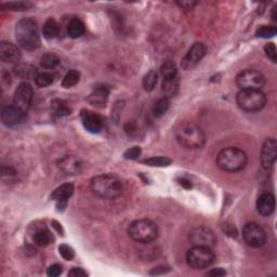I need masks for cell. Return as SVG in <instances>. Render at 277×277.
Here are the masks:
<instances>
[{
    "label": "cell",
    "instance_id": "6da1fadb",
    "mask_svg": "<svg viewBox=\"0 0 277 277\" xmlns=\"http://www.w3.org/2000/svg\"><path fill=\"white\" fill-rule=\"evenodd\" d=\"M90 188L95 196L103 200H115L123 194V185L116 175L101 174L91 179Z\"/></svg>",
    "mask_w": 277,
    "mask_h": 277
},
{
    "label": "cell",
    "instance_id": "7a4b0ae2",
    "mask_svg": "<svg viewBox=\"0 0 277 277\" xmlns=\"http://www.w3.org/2000/svg\"><path fill=\"white\" fill-rule=\"evenodd\" d=\"M175 138L180 145L187 150L201 149L206 143L204 130L194 123H184L180 124L175 130Z\"/></svg>",
    "mask_w": 277,
    "mask_h": 277
},
{
    "label": "cell",
    "instance_id": "3957f363",
    "mask_svg": "<svg viewBox=\"0 0 277 277\" xmlns=\"http://www.w3.org/2000/svg\"><path fill=\"white\" fill-rule=\"evenodd\" d=\"M248 158L245 152L238 147H225L216 155V165L225 172H238L247 166Z\"/></svg>",
    "mask_w": 277,
    "mask_h": 277
},
{
    "label": "cell",
    "instance_id": "277c9868",
    "mask_svg": "<svg viewBox=\"0 0 277 277\" xmlns=\"http://www.w3.org/2000/svg\"><path fill=\"white\" fill-rule=\"evenodd\" d=\"M17 44L26 50H34L40 47V35L36 22L31 18H23L15 26Z\"/></svg>",
    "mask_w": 277,
    "mask_h": 277
},
{
    "label": "cell",
    "instance_id": "5b68a950",
    "mask_svg": "<svg viewBox=\"0 0 277 277\" xmlns=\"http://www.w3.org/2000/svg\"><path fill=\"white\" fill-rule=\"evenodd\" d=\"M128 234L133 241L138 243L149 244L154 242L157 236H158V228L151 220H136L129 225Z\"/></svg>",
    "mask_w": 277,
    "mask_h": 277
},
{
    "label": "cell",
    "instance_id": "8992f818",
    "mask_svg": "<svg viewBox=\"0 0 277 277\" xmlns=\"http://www.w3.org/2000/svg\"><path fill=\"white\" fill-rule=\"evenodd\" d=\"M237 105L245 112H259L266 104V96L261 90H241L236 96Z\"/></svg>",
    "mask_w": 277,
    "mask_h": 277
},
{
    "label": "cell",
    "instance_id": "52a82bcc",
    "mask_svg": "<svg viewBox=\"0 0 277 277\" xmlns=\"http://www.w3.org/2000/svg\"><path fill=\"white\" fill-rule=\"evenodd\" d=\"M215 256L212 248L194 246L186 252L185 260L187 265L194 270L208 269L215 263Z\"/></svg>",
    "mask_w": 277,
    "mask_h": 277
},
{
    "label": "cell",
    "instance_id": "ba28073f",
    "mask_svg": "<svg viewBox=\"0 0 277 277\" xmlns=\"http://www.w3.org/2000/svg\"><path fill=\"white\" fill-rule=\"evenodd\" d=\"M236 85L241 90H261L265 85V77L257 69H245L236 76Z\"/></svg>",
    "mask_w": 277,
    "mask_h": 277
},
{
    "label": "cell",
    "instance_id": "9c48e42d",
    "mask_svg": "<svg viewBox=\"0 0 277 277\" xmlns=\"http://www.w3.org/2000/svg\"><path fill=\"white\" fill-rule=\"evenodd\" d=\"M243 238L249 247L260 248L266 243V233L259 224L249 222L243 229Z\"/></svg>",
    "mask_w": 277,
    "mask_h": 277
},
{
    "label": "cell",
    "instance_id": "30bf717a",
    "mask_svg": "<svg viewBox=\"0 0 277 277\" xmlns=\"http://www.w3.org/2000/svg\"><path fill=\"white\" fill-rule=\"evenodd\" d=\"M190 242L193 246L212 248L216 244V237L211 229L207 226H197L190 232Z\"/></svg>",
    "mask_w": 277,
    "mask_h": 277
},
{
    "label": "cell",
    "instance_id": "8fae6325",
    "mask_svg": "<svg viewBox=\"0 0 277 277\" xmlns=\"http://www.w3.org/2000/svg\"><path fill=\"white\" fill-rule=\"evenodd\" d=\"M34 98V90L29 82H22L18 85L13 96V104L16 108L26 113L31 108V104L33 102Z\"/></svg>",
    "mask_w": 277,
    "mask_h": 277
},
{
    "label": "cell",
    "instance_id": "7c38bea8",
    "mask_svg": "<svg viewBox=\"0 0 277 277\" xmlns=\"http://www.w3.org/2000/svg\"><path fill=\"white\" fill-rule=\"evenodd\" d=\"M207 48L206 46L202 43H195L192 47L188 50L187 53L185 54V57L182 59L181 65L182 67L188 71V69H192L195 67L198 63H200L202 58L206 55Z\"/></svg>",
    "mask_w": 277,
    "mask_h": 277
},
{
    "label": "cell",
    "instance_id": "4fadbf2b",
    "mask_svg": "<svg viewBox=\"0 0 277 277\" xmlns=\"http://www.w3.org/2000/svg\"><path fill=\"white\" fill-rule=\"evenodd\" d=\"M277 156V142L275 138H266L265 142L263 143L260 160L261 165L264 169H269L274 165Z\"/></svg>",
    "mask_w": 277,
    "mask_h": 277
},
{
    "label": "cell",
    "instance_id": "5bb4252c",
    "mask_svg": "<svg viewBox=\"0 0 277 277\" xmlns=\"http://www.w3.org/2000/svg\"><path fill=\"white\" fill-rule=\"evenodd\" d=\"M26 113L24 110L20 109L16 106H6L2 108L1 112V121L4 126L7 127H15L21 124L25 121Z\"/></svg>",
    "mask_w": 277,
    "mask_h": 277
},
{
    "label": "cell",
    "instance_id": "9a60e30c",
    "mask_svg": "<svg viewBox=\"0 0 277 277\" xmlns=\"http://www.w3.org/2000/svg\"><path fill=\"white\" fill-rule=\"evenodd\" d=\"M81 123L87 131L91 133H99L103 128V119L100 115L90 110L84 109L81 112Z\"/></svg>",
    "mask_w": 277,
    "mask_h": 277
},
{
    "label": "cell",
    "instance_id": "2e32d148",
    "mask_svg": "<svg viewBox=\"0 0 277 277\" xmlns=\"http://www.w3.org/2000/svg\"><path fill=\"white\" fill-rule=\"evenodd\" d=\"M21 58V51L16 46L11 43H7V41H2V43L0 44V59H1L3 62L15 64L20 61Z\"/></svg>",
    "mask_w": 277,
    "mask_h": 277
},
{
    "label": "cell",
    "instance_id": "e0dca14e",
    "mask_svg": "<svg viewBox=\"0 0 277 277\" xmlns=\"http://www.w3.org/2000/svg\"><path fill=\"white\" fill-rule=\"evenodd\" d=\"M74 186L71 183L63 184V185L55 188L51 194V200L57 201V207L59 209H63L66 206L69 197L73 195Z\"/></svg>",
    "mask_w": 277,
    "mask_h": 277
},
{
    "label": "cell",
    "instance_id": "ac0fdd59",
    "mask_svg": "<svg viewBox=\"0 0 277 277\" xmlns=\"http://www.w3.org/2000/svg\"><path fill=\"white\" fill-rule=\"evenodd\" d=\"M258 214L262 216H270L275 210V197L270 193H264L257 200Z\"/></svg>",
    "mask_w": 277,
    "mask_h": 277
},
{
    "label": "cell",
    "instance_id": "d6986e66",
    "mask_svg": "<svg viewBox=\"0 0 277 277\" xmlns=\"http://www.w3.org/2000/svg\"><path fill=\"white\" fill-rule=\"evenodd\" d=\"M59 167L66 174H77L81 170V163L77 157L67 155L60 160Z\"/></svg>",
    "mask_w": 277,
    "mask_h": 277
},
{
    "label": "cell",
    "instance_id": "ffe728a7",
    "mask_svg": "<svg viewBox=\"0 0 277 277\" xmlns=\"http://www.w3.org/2000/svg\"><path fill=\"white\" fill-rule=\"evenodd\" d=\"M109 94V89L106 86H98L93 90V92L90 94L88 101H89L90 104L94 106H99V108H102L105 105L106 101H108Z\"/></svg>",
    "mask_w": 277,
    "mask_h": 277
},
{
    "label": "cell",
    "instance_id": "44dd1931",
    "mask_svg": "<svg viewBox=\"0 0 277 277\" xmlns=\"http://www.w3.org/2000/svg\"><path fill=\"white\" fill-rule=\"evenodd\" d=\"M15 76L22 78V79H35L38 75V69H37L34 65L29 63H20L13 68Z\"/></svg>",
    "mask_w": 277,
    "mask_h": 277
},
{
    "label": "cell",
    "instance_id": "7402d4cb",
    "mask_svg": "<svg viewBox=\"0 0 277 277\" xmlns=\"http://www.w3.org/2000/svg\"><path fill=\"white\" fill-rule=\"evenodd\" d=\"M161 89L165 93L166 98H171L177 94L179 90V78L178 76L170 77V78H164L163 85H161Z\"/></svg>",
    "mask_w": 277,
    "mask_h": 277
},
{
    "label": "cell",
    "instance_id": "603a6c76",
    "mask_svg": "<svg viewBox=\"0 0 277 277\" xmlns=\"http://www.w3.org/2000/svg\"><path fill=\"white\" fill-rule=\"evenodd\" d=\"M86 31V27L84 22L79 18H73L71 20V22L68 23V26H67V34L68 36L71 37V38H79L82 35H84Z\"/></svg>",
    "mask_w": 277,
    "mask_h": 277
},
{
    "label": "cell",
    "instance_id": "cb8c5ba5",
    "mask_svg": "<svg viewBox=\"0 0 277 277\" xmlns=\"http://www.w3.org/2000/svg\"><path fill=\"white\" fill-rule=\"evenodd\" d=\"M34 243L39 247H47L48 245L53 242L52 234L47 229H39L37 230L34 236H33Z\"/></svg>",
    "mask_w": 277,
    "mask_h": 277
},
{
    "label": "cell",
    "instance_id": "d4e9b609",
    "mask_svg": "<svg viewBox=\"0 0 277 277\" xmlns=\"http://www.w3.org/2000/svg\"><path fill=\"white\" fill-rule=\"evenodd\" d=\"M59 31H60V26L58 24V22L53 20V18H48V20L44 23L43 34L45 38L53 39L59 35Z\"/></svg>",
    "mask_w": 277,
    "mask_h": 277
},
{
    "label": "cell",
    "instance_id": "484cf974",
    "mask_svg": "<svg viewBox=\"0 0 277 277\" xmlns=\"http://www.w3.org/2000/svg\"><path fill=\"white\" fill-rule=\"evenodd\" d=\"M51 106L54 110V114L59 117L67 116V115H69L72 112V109L69 108L66 103L62 100H53L51 102Z\"/></svg>",
    "mask_w": 277,
    "mask_h": 277
},
{
    "label": "cell",
    "instance_id": "4316f807",
    "mask_svg": "<svg viewBox=\"0 0 277 277\" xmlns=\"http://www.w3.org/2000/svg\"><path fill=\"white\" fill-rule=\"evenodd\" d=\"M80 79V74L78 71H75V69H72L66 73V75L64 76L63 81H62V86L64 88H72L75 85L78 84V81Z\"/></svg>",
    "mask_w": 277,
    "mask_h": 277
},
{
    "label": "cell",
    "instance_id": "83f0119b",
    "mask_svg": "<svg viewBox=\"0 0 277 277\" xmlns=\"http://www.w3.org/2000/svg\"><path fill=\"white\" fill-rule=\"evenodd\" d=\"M60 63V59L54 53H46L40 59V65L44 68H54Z\"/></svg>",
    "mask_w": 277,
    "mask_h": 277
},
{
    "label": "cell",
    "instance_id": "f1b7e54d",
    "mask_svg": "<svg viewBox=\"0 0 277 277\" xmlns=\"http://www.w3.org/2000/svg\"><path fill=\"white\" fill-rule=\"evenodd\" d=\"M168 108H169V99L164 96V98H161L157 101L154 105V108H153L154 116L157 118L164 116L166 112L168 110Z\"/></svg>",
    "mask_w": 277,
    "mask_h": 277
},
{
    "label": "cell",
    "instance_id": "f546056e",
    "mask_svg": "<svg viewBox=\"0 0 277 277\" xmlns=\"http://www.w3.org/2000/svg\"><path fill=\"white\" fill-rule=\"evenodd\" d=\"M157 81H158V74L155 71H150L143 79V87L146 91H152L156 87Z\"/></svg>",
    "mask_w": 277,
    "mask_h": 277
},
{
    "label": "cell",
    "instance_id": "4dcf8cb0",
    "mask_svg": "<svg viewBox=\"0 0 277 277\" xmlns=\"http://www.w3.org/2000/svg\"><path fill=\"white\" fill-rule=\"evenodd\" d=\"M54 81V75L51 73H40L35 78L36 85L40 88H46L52 85Z\"/></svg>",
    "mask_w": 277,
    "mask_h": 277
},
{
    "label": "cell",
    "instance_id": "1f68e13d",
    "mask_svg": "<svg viewBox=\"0 0 277 277\" xmlns=\"http://www.w3.org/2000/svg\"><path fill=\"white\" fill-rule=\"evenodd\" d=\"M160 73L164 78H170L178 76V69L177 65L172 61L165 62L160 67Z\"/></svg>",
    "mask_w": 277,
    "mask_h": 277
},
{
    "label": "cell",
    "instance_id": "d6a6232c",
    "mask_svg": "<svg viewBox=\"0 0 277 277\" xmlns=\"http://www.w3.org/2000/svg\"><path fill=\"white\" fill-rule=\"evenodd\" d=\"M143 163L152 166V167H167L171 164V159L168 157L159 156V157H152V158L143 160Z\"/></svg>",
    "mask_w": 277,
    "mask_h": 277
},
{
    "label": "cell",
    "instance_id": "836d02e7",
    "mask_svg": "<svg viewBox=\"0 0 277 277\" xmlns=\"http://www.w3.org/2000/svg\"><path fill=\"white\" fill-rule=\"evenodd\" d=\"M276 31H277L275 26L263 25L257 31L256 35L257 37H260V38H270V37H274L276 35Z\"/></svg>",
    "mask_w": 277,
    "mask_h": 277
},
{
    "label": "cell",
    "instance_id": "e575fe53",
    "mask_svg": "<svg viewBox=\"0 0 277 277\" xmlns=\"http://www.w3.org/2000/svg\"><path fill=\"white\" fill-rule=\"evenodd\" d=\"M59 252L64 260L71 261L75 257V251L72 247H69L66 244H62L59 246Z\"/></svg>",
    "mask_w": 277,
    "mask_h": 277
},
{
    "label": "cell",
    "instance_id": "d590c367",
    "mask_svg": "<svg viewBox=\"0 0 277 277\" xmlns=\"http://www.w3.org/2000/svg\"><path fill=\"white\" fill-rule=\"evenodd\" d=\"M264 52L267 55V58L271 59L273 62L277 61V50L276 46L273 43L266 44L264 46Z\"/></svg>",
    "mask_w": 277,
    "mask_h": 277
},
{
    "label": "cell",
    "instance_id": "8d00e7d4",
    "mask_svg": "<svg viewBox=\"0 0 277 277\" xmlns=\"http://www.w3.org/2000/svg\"><path fill=\"white\" fill-rule=\"evenodd\" d=\"M140 155H141V149L138 146L132 147V149L126 151V153L123 154L126 159H137Z\"/></svg>",
    "mask_w": 277,
    "mask_h": 277
},
{
    "label": "cell",
    "instance_id": "74e56055",
    "mask_svg": "<svg viewBox=\"0 0 277 277\" xmlns=\"http://www.w3.org/2000/svg\"><path fill=\"white\" fill-rule=\"evenodd\" d=\"M62 273V266L60 264H52L51 266H49V269L47 271V275L50 277H58L59 275H61Z\"/></svg>",
    "mask_w": 277,
    "mask_h": 277
},
{
    "label": "cell",
    "instance_id": "f35d334b",
    "mask_svg": "<svg viewBox=\"0 0 277 277\" xmlns=\"http://www.w3.org/2000/svg\"><path fill=\"white\" fill-rule=\"evenodd\" d=\"M3 6H7V8L9 9H27L31 6V3L18 1V2H9L3 4Z\"/></svg>",
    "mask_w": 277,
    "mask_h": 277
},
{
    "label": "cell",
    "instance_id": "ab89813d",
    "mask_svg": "<svg viewBox=\"0 0 277 277\" xmlns=\"http://www.w3.org/2000/svg\"><path fill=\"white\" fill-rule=\"evenodd\" d=\"M88 274L86 272L80 269V267H73V269L68 272V276H74V277H80V276H87Z\"/></svg>",
    "mask_w": 277,
    "mask_h": 277
},
{
    "label": "cell",
    "instance_id": "60d3db41",
    "mask_svg": "<svg viewBox=\"0 0 277 277\" xmlns=\"http://www.w3.org/2000/svg\"><path fill=\"white\" fill-rule=\"evenodd\" d=\"M177 3L181 8L186 9V10H192V9L197 4L196 1H178Z\"/></svg>",
    "mask_w": 277,
    "mask_h": 277
},
{
    "label": "cell",
    "instance_id": "b9f144b4",
    "mask_svg": "<svg viewBox=\"0 0 277 277\" xmlns=\"http://www.w3.org/2000/svg\"><path fill=\"white\" fill-rule=\"evenodd\" d=\"M225 274H226V272H225L223 269H221V267H218V269H212L211 271L207 272V275H209V276H216V277L224 276Z\"/></svg>",
    "mask_w": 277,
    "mask_h": 277
},
{
    "label": "cell",
    "instance_id": "7bdbcfd3",
    "mask_svg": "<svg viewBox=\"0 0 277 277\" xmlns=\"http://www.w3.org/2000/svg\"><path fill=\"white\" fill-rule=\"evenodd\" d=\"M180 184H181V185L183 186V187H185V188H191L192 187V183L188 181V180H186V179H181L180 180Z\"/></svg>",
    "mask_w": 277,
    "mask_h": 277
}]
</instances>
